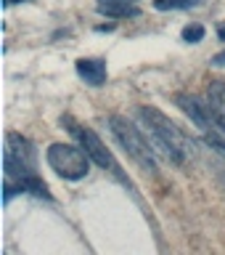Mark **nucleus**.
Segmentation results:
<instances>
[{"mask_svg":"<svg viewBox=\"0 0 225 255\" xmlns=\"http://www.w3.org/2000/svg\"><path fill=\"white\" fill-rule=\"evenodd\" d=\"M138 120L143 123V130H146L151 146H154L159 154H164L170 162L183 165L186 162V135L180 133V128L172 123L167 115H162L156 107H138Z\"/></svg>","mask_w":225,"mask_h":255,"instance_id":"obj_1","label":"nucleus"},{"mask_svg":"<svg viewBox=\"0 0 225 255\" xmlns=\"http://www.w3.org/2000/svg\"><path fill=\"white\" fill-rule=\"evenodd\" d=\"M3 170H5V183H3V199L11 202V197L21 189V181L37 170V154L29 138L21 133H5V149H3Z\"/></svg>","mask_w":225,"mask_h":255,"instance_id":"obj_2","label":"nucleus"},{"mask_svg":"<svg viewBox=\"0 0 225 255\" xmlns=\"http://www.w3.org/2000/svg\"><path fill=\"white\" fill-rule=\"evenodd\" d=\"M109 128L114 133V138L122 143V149L138 162L146 173H156V157H154V146H151L149 135L141 133L133 123H127L125 117L111 115L109 117Z\"/></svg>","mask_w":225,"mask_h":255,"instance_id":"obj_3","label":"nucleus"},{"mask_svg":"<svg viewBox=\"0 0 225 255\" xmlns=\"http://www.w3.org/2000/svg\"><path fill=\"white\" fill-rule=\"evenodd\" d=\"M175 104H178V107L183 109V115H186L191 123L202 130L204 141L225 157V130L218 125V120H215L210 104H202L199 96H188V93H178V96H175Z\"/></svg>","mask_w":225,"mask_h":255,"instance_id":"obj_4","label":"nucleus"},{"mask_svg":"<svg viewBox=\"0 0 225 255\" xmlns=\"http://www.w3.org/2000/svg\"><path fill=\"white\" fill-rule=\"evenodd\" d=\"M45 157L48 165L67 181H79L90 173V154L75 143H51Z\"/></svg>","mask_w":225,"mask_h":255,"instance_id":"obj_5","label":"nucleus"},{"mask_svg":"<svg viewBox=\"0 0 225 255\" xmlns=\"http://www.w3.org/2000/svg\"><path fill=\"white\" fill-rule=\"evenodd\" d=\"M64 123L69 125V133L79 141V146H82V149L87 151V154H90V159H93L95 165L103 167V170H109L111 175H114V178L125 181L127 186H130V181H127L125 175H122V167H119V162L114 159V154H111V151H109L106 146H103V141L98 138V135H95L93 128H87V125H75L69 117H64Z\"/></svg>","mask_w":225,"mask_h":255,"instance_id":"obj_6","label":"nucleus"},{"mask_svg":"<svg viewBox=\"0 0 225 255\" xmlns=\"http://www.w3.org/2000/svg\"><path fill=\"white\" fill-rule=\"evenodd\" d=\"M77 75L85 80L87 85H93V88H101L103 83H106V61H101V59H77Z\"/></svg>","mask_w":225,"mask_h":255,"instance_id":"obj_7","label":"nucleus"},{"mask_svg":"<svg viewBox=\"0 0 225 255\" xmlns=\"http://www.w3.org/2000/svg\"><path fill=\"white\" fill-rule=\"evenodd\" d=\"M98 13L109 19H135L141 16V8L130 0H98Z\"/></svg>","mask_w":225,"mask_h":255,"instance_id":"obj_8","label":"nucleus"},{"mask_svg":"<svg viewBox=\"0 0 225 255\" xmlns=\"http://www.w3.org/2000/svg\"><path fill=\"white\" fill-rule=\"evenodd\" d=\"M207 104H210L218 125L225 130V83L223 80H212L210 88H207Z\"/></svg>","mask_w":225,"mask_h":255,"instance_id":"obj_9","label":"nucleus"},{"mask_svg":"<svg viewBox=\"0 0 225 255\" xmlns=\"http://www.w3.org/2000/svg\"><path fill=\"white\" fill-rule=\"evenodd\" d=\"M21 189L24 191H29V194H35V197H43V199H51V191H48V183L40 178L37 173H32L27 175V178L21 181Z\"/></svg>","mask_w":225,"mask_h":255,"instance_id":"obj_10","label":"nucleus"},{"mask_svg":"<svg viewBox=\"0 0 225 255\" xmlns=\"http://www.w3.org/2000/svg\"><path fill=\"white\" fill-rule=\"evenodd\" d=\"M204 0H154L156 11H186V8H199Z\"/></svg>","mask_w":225,"mask_h":255,"instance_id":"obj_11","label":"nucleus"},{"mask_svg":"<svg viewBox=\"0 0 225 255\" xmlns=\"http://www.w3.org/2000/svg\"><path fill=\"white\" fill-rule=\"evenodd\" d=\"M180 37L186 40V43H202L204 40V27L202 24H186V27H183V32H180Z\"/></svg>","mask_w":225,"mask_h":255,"instance_id":"obj_12","label":"nucleus"},{"mask_svg":"<svg viewBox=\"0 0 225 255\" xmlns=\"http://www.w3.org/2000/svg\"><path fill=\"white\" fill-rule=\"evenodd\" d=\"M212 64H215V67H225V51L215 53V56H212Z\"/></svg>","mask_w":225,"mask_h":255,"instance_id":"obj_13","label":"nucleus"},{"mask_svg":"<svg viewBox=\"0 0 225 255\" xmlns=\"http://www.w3.org/2000/svg\"><path fill=\"white\" fill-rule=\"evenodd\" d=\"M218 37L225 43V21H220V27H218Z\"/></svg>","mask_w":225,"mask_h":255,"instance_id":"obj_14","label":"nucleus"},{"mask_svg":"<svg viewBox=\"0 0 225 255\" xmlns=\"http://www.w3.org/2000/svg\"><path fill=\"white\" fill-rule=\"evenodd\" d=\"M13 3H21V0H5V5H13Z\"/></svg>","mask_w":225,"mask_h":255,"instance_id":"obj_15","label":"nucleus"},{"mask_svg":"<svg viewBox=\"0 0 225 255\" xmlns=\"http://www.w3.org/2000/svg\"><path fill=\"white\" fill-rule=\"evenodd\" d=\"M130 3H135V0H130Z\"/></svg>","mask_w":225,"mask_h":255,"instance_id":"obj_16","label":"nucleus"}]
</instances>
